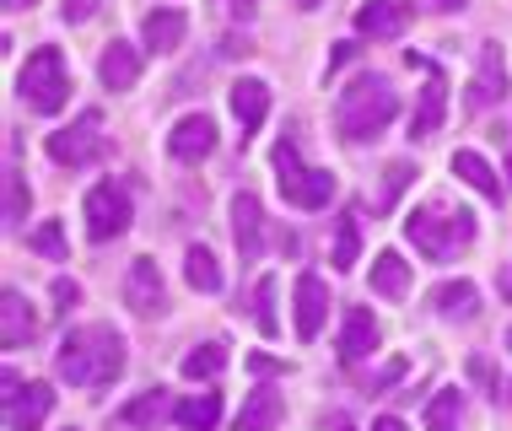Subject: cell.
Listing matches in <instances>:
<instances>
[{
    "mask_svg": "<svg viewBox=\"0 0 512 431\" xmlns=\"http://www.w3.org/2000/svg\"><path fill=\"white\" fill-rule=\"evenodd\" d=\"M507 97V60H502V44H480V65H475V81H469L464 103L475 114H486Z\"/></svg>",
    "mask_w": 512,
    "mask_h": 431,
    "instance_id": "obj_9",
    "label": "cell"
},
{
    "mask_svg": "<svg viewBox=\"0 0 512 431\" xmlns=\"http://www.w3.org/2000/svg\"><path fill=\"white\" fill-rule=\"evenodd\" d=\"M124 308H130L135 318H157L162 308H168V286H162V270L157 259H130V275H124Z\"/></svg>",
    "mask_w": 512,
    "mask_h": 431,
    "instance_id": "obj_8",
    "label": "cell"
},
{
    "mask_svg": "<svg viewBox=\"0 0 512 431\" xmlns=\"http://www.w3.org/2000/svg\"><path fill=\"white\" fill-rule=\"evenodd\" d=\"M184 33H189V17L178 6H162V11H151V17L141 22L146 54H173L178 44H184Z\"/></svg>",
    "mask_w": 512,
    "mask_h": 431,
    "instance_id": "obj_18",
    "label": "cell"
},
{
    "mask_svg": "<svg viewBox=\"0 0 512 431\" xmlns=\"http://www.w3.org/2000/svg\"><path fill=\"white\" fill-rule=\"evenodd\" d=\"M453 173H459L475 194H486V200H502V178L491 173V162L480 157V151H453Z\"/></svg>",
    "mask_w": 512,
    "mask_h": 431,
    "instance_id": "obj_23",
    "label": "cell"
},
{
    "mask_svg": "<svg viewBox=\"0 0 512 431\" xmlns=\"http://www.w3.org/2000/svg\"><path fill=\"white\" fill-rule=\"evenodd\" d=\"M442 11H459V6H469V0H437Z\"/></svg>",
    "mask_w": 512,
    "mask_h": 431,
    "instance_id": "obj_43",
    "label": "cell"
},
{
    "mask_svg": "<svg viewBox=\"0 0 512 431\" xmlns=\"http://www.w3.org/2000/svg\"><path fill=\"white\" fill-rule=\"evenodd\" d=\"M297 6H302V11H313V6H318V0H297Z\"/></svg>",
    "mask_w": 512,
    "mask_h": 431,
    "instance_id": "obj_44",
    "label": "cell"
},
{
    "mask_svg": "<svg viewBox=\"0 0 512 431\" xmlns=\"http://www.w3.org/2000/svg\"><path fill=\"white\" fill-rule=\"evenodd\" d=\"M27 248H33V254H49V259H65V232H60V221H44V227L27 238Z\"/></svg>",
    "mask_w": 512,
    "mask_h": 431,
    "instance_id": "obj_34",
    "label": "cell"
},
{
    "mask_svg": "<svg viewBox=\"0 0 512 431\" xmlns=\"http://www.w3.org/2000/svg\"><path fill=\"white\" fill-rule=\"evenodd\" d=\"M184 281L195 291H205V297L221 291V264H216L211 248H189V254H184Z\"/></svg>",
    "mask_w": 512,
    "mask_h": 431,
    "instance_id": "obj_27",
    "label": "cell"
},
{
    "mask_svg": "<svg viewBox=\"0 0 512 431\" xmlns=\"http://www.w3.org/2000/svg\"><path fill=\"white\" fill-rule=\"evenodd\" d=\"M254 318H259V329H265V335H275V329H281V318H275V275H265V281H259V291H254Z\"/></svg>",
    "mask_w": 512,
    "mask_h": 431,
    "instance_id": "obj_33",
    "label": "cell"
},
{
    "mask_svg": "<svg viewBox=\"0 0 512 431\" xmlns=\"http://www.w3.org/2000/svg\"><path fill=\"white\" fill-rule=\"evenodd\" d=\"M81 216H87V238L92 243H114L130 232V194H124L119 184H98V189H87V205H81Z\"/></svg>",
    "mask_w": 512,
    "mask_h": 431,
    "instance_id": "obj_6",
    "label": "cell"
},
{
    "mask_svg": "<svg viewBox=\"0 0 512 431\" xmlns=\"http://www.w3.org/2000/svg\"><path fill=\"white\" fill-rule=\"evenodd\" d=\"M65 431H71V426H65Z\"/></svg>",
    "mask_w": 512,
    "mask_h": 431,
    "instance_id": "obj_46",
    "label": "cell"
},
{
    "mask_svg": "<svg viewBox=\"0 0 512 431\" xmlns=\"http://www.w3.org/2000/svg\"><path fill=\"white\" fill-rule=\"evenodd\" d=\"M27 6H38V0H6V11H27Z\"/></svg>",
    "mask_w": 512,
    "mask_h": 431,
    "instance_id": "obj_42",
    "label": "cell"
},
{
    "mask_svg": "<svg viewBox=\"0 0 512 431\" xmlns=\"http://www.w3.org/2000/svg\"><path fill=\"white\" fill-rule=\"evenodd\" d=\"M405 238L415 243V254H426L432 264H448L459 248L475 243V216L453 211L448 200H426L421 211L405 216Z\"/></svg>",
    "mask_w": 512,
    "mask_h": 431,
    "instance_id": "obj_2",
    "label": "cell"
},
{
    "mask_svg": "<svg viewBox=\"0 0 512 431\" xmlns=\"http://www.w3.org/2000/svg\"><path fill=\"white\" fill-rule=\"evenodd\" d=\"M98 76L108 92H130L135 81H141V49L114 38V44H103V60H98Z\"/></svg>",
    "mask_w": 512,
    "mask_h": 431,
    "instance_id": "obj_16",
    "label": "cell"
},
{
    "mask_svg": "<svg viewBox=\"0 0 512 431\" xmlns=\"http://www.w3.org/2000/svg\"><path fill=\"white\" fill-rule=\"evenodd\" d=\"M356 254H362V227H356V211H345L340 221H335V270H351L356 264Z\"/></svg>",
    "mask_w": 512,
    "mask_h": 431,
    "instance_id": "obj_29",
    "label": "cell"
},
{
    "mask_svg": "<svg viewBox=\"0 0 512 431\" xmlns=\"http://www.w3.org/2000/svg\"><path fill=\"white\" fill-rule=\"evenodd\" d=\"M507 351H512V335H507Z\"/></svg>",
    "mask_w": 512,
    "mask_h": 431,
    "instance_id": "obj_45",
    "label": "cell"
},
{
    "mask_svg": "<svg viewBox=\"0 0 512 431\" xmlns=\"http://www.w3.org/2000/svg\"><path fill=\"white\" fill-rule=\"evenodd\" d=\"M98 11V0H65V22H87Z\"/></svg>",
    "mask_w": 512,
    "mask_h": 431,
    "instance_id": "obj_37",
    "label": "cell"
},
{
    "mask_svg": "<svg viewBox=\"0 0 512 431\" xmlns=\"http://www.w3.org/2000/svg\"><path fill=\"white\" fill-rule=\"evenodd\" d=\"M221 367H227V351H221V345H195V351L184 356V367H178V372H184L189 383H200V378L211 383Z\"/></svg>",
    "mask_w": 512,
    "mask_h": 431,
    "instance_id": "obj_30",
    "label": "cell"
},
{
    "mask_svg": "<svg viewBox=\"0 0 512 431\" xmlns=\"http://www.w3.org/2000/svg\"><path fill=\"white\" fill-rule=\"evenodd\" d=\"M372 291L389 297V302H399L410 291V264L399 254H378V259H372Z\"/></svg>",
    "mask_w": 512,
    "mask_h": 431,
    "instance_id": "obj_26",
    "label": "cell"
},
{
    "mask_svg": "<svg viewBox=\"0 0 512 431\" xmlns=\"http://www.w3.org/2000/svg\"><path fill=\"white\" fill-rule=\"evenodd\" d=\"M378 351V318H372L367 308H345L340 318V361L345 367H356L362 356Z\"/></svg>",
    "mask_w": 512,
    "mask_h": 431,
    "instance_id": "obj_14",
    "label": "cell"
},
{
    "mask_svg": "<svg viewBox=\"0 0 512 431\" xmlns=\"http://www.w3.org/2000/svg\"><path fill=\"white\" fill-rule=\"evenodd\" d=\"M286 421V399L275 394V388H254V394L243 399L238 421H232V431H275Z\"/></svg>",
    "mask_w": 512,
    "mask_h": 431,
    "instance_id": "obj_19",
    "label": "cell"
},
{
    "mask_svg": "<svg viewBox=\"0 0 512 431\" xmlns=\"http://www.w3.org/2000/svg\"><path fill=\"white\" fill-rule=\"evenodd\" d=\"M459 415H464V394L459 388H442L426 405V431H459Z\"/></svg>",
    "mask_w": 512,
    "mask_h": 431,
    "instance_id": "obj_28",
    "label": "cell"
},
{
    "mask_svg": "<svg viewBox=\"0 0 512 431\" xmlns=\"http://www.w3.org/2000/svg\"><path fill=\"white\" fill-rule=\"evenodd\" d=\"M124 335L108 324H81L54 351V378L71 388H108L124 372Z\"/></svg>",
    "mask_w": 512,
    "mask_h": 431,
    "instance_id": "obj_1",
    "label": "cell"
},
{
    "mask_svg": "<svg viewBox=\"0 0 512 431\" xmlns=\"http://www.w3.org/2000/svg\"><path fill=\"white\" fill-rule=\"evenodd\" d=\"M292 318H297V340H318V329H324V318H329V286L318 281V275H297Z\"/></svg>",
    "mask_w": 512,
    "mask_h": 431,
    "instance_id": "obj_11",
    "label": "cell"
},
{
    "mask_svg": "<svg viewBox=\"0 0 512 431\" xmlns=\"http://www.w3.org/2000/svg\"><path fill=\"white\" fill-rule=\"evenodd\" d=\"M372 431H405V421H399V415H378V421H372Z\"/></svg>",
    "mask_w": 512,
    "mask_h": 431,
    "instance_id": "obj_39",
    "label": "cell"
},
{
    "mask_svg": "<svg viewBox=\"0 0 512 431\" xmlns=\"http://www.w3.org/2000/svg\"><path fill=\"white\" fill-rule=\"evenodd\" d=\"M275 184H281L286 205H297V211H324V205L335 200V173L308 168V162L297 157V141L275 146Z\"/></svg>",
    "mask_w": 512,
    "mask_h": 431,
    "instance_id": "obj_5",
    "label": "cell"
},
{
    "mask_svg": "<svg viewBox=\"0 0 512 431\" xmlns=\"http://www.w3.org/2000/svg\"><path fill=\"white\" fill-rule=\"evenodd\" d=\"M496 286H502V302H512V264L502 270V281H496Z\"/></svg>",
    "mask_w": 512,
    "mask_h": 431,
    "instance_id": "obj_40",
    "label": "cell"
},
{
    "mask_svg": "<svg viewBox=\"0 0 512 431\" xmlns=\"http://www.w3.org/2000/svg\"><path fill=\"white\" fill-rule=\"evenodd\" d=\"M265 114H270V87L259 76H243L238 87H232V119L243 124V141L265 124Z\"/></svg>",
    "mask_w": 512,
    "mask_h": 431,
    "instance_id": "obj_20",
    "label": "cell"
},
{
    "mask_svg": "<svg viewBox=\"0 0 512 431\" xmlns=\"http://www.w3.org/2000/svg\"><path fill=\"white\" fill-rule=\"evenodd\" d=\"M432 308L442 318H475L480 313V291H475V281H442L432 291Z\"/></svg>",
    "mask_w": 512,
    "mask_h": 431,
    "instance_id": "obj_24",
    "label": "cell"
},
{
    "mask_svg": "<svg viewBox=\"0 0 512 431\" xmlns=\"http://www.w3.org/2000/svg\"><path fill=\"white\" fill-rule=\"evenodd\" d=\"M410 178H415V162H389V173H383V194H378V211H389L399 194H405Z\"/></svg>",
    "mask_w": 512,
    "mask_h": 431,
    "instance_id": "obj_32",
    "label": "cell"
},
{
    "mask_svg": "<svg viewBox=\"0 0 512 431\" xmlns=\"http://www.w3.org/2000/svg\"><path fill=\"white\" fill-rule=\"evenodd\" d=\"M173 410H178V405H168V388H146V394H135L130 405L119 410V421H124V426H141V431H157Z\"/></svg>",
    "mask_w": 512,
    "mask_h": 431,
    "instance_id": "obj_22",
    "label": "cell"
},
{
    "mask_svg": "<svg viewBox=\"0 0 512 431\" xmlns=\"http://www.w3.org/2000/svg\"><path fill=\"white\" fill-rule=\"evenodd\" d=\"M173 421L184 426V431H211L221 421V394H189V399H178V410H173Z\"/></svg>",
    "mask_w": 512,
    "mask_h": 431,
    "instance_id": "obj_25",
    "label": "cell"
},
{
    "mask_svg": "<svg viewBox=\"0 0 512 431\" xmlns=\"http://www.w3.org/2000/svg\"><path fill=\"white\" fill-rule=\"evenodd\" d=\"M168 151H173L178 162H200V157H211V151H216V124L205 119V114L178 119V124H173V135H168Z\"/></svg>",
    "mask_w": 512,
    "mask_h": 431,
    "instance_id": "obj_15",
    "label": "cell"
},
{
    "mask_svg": "<svg viewBox=\"0 0 512 431\" xmlns=\"http://www.w3.org/2000/svg\"><path fill=\"white\" fill-rule=\"evenodd\" d=\"M248 367H254L259 378H270V372H281V361H275V356H248Z\"/></svg>",
    "mask_w": 512,
    "mask_h": 431,
    "instance_id": "obj_38",
    "label": "cell"
},
{
    "mask_svg": "<svg viewBox=\"0 0 512 431\" xmlns=\"http://www.w3.org/2000/svg\"><path fill=\"white\" fill-rule=\"evenodd\" d=\"M22 221H27V184L17 168H6V227L22 232Z\"/></svg>",
    "mask_w": 512,
    "mask_h": 431,
    "instance_id": "obj_31",
    "label": "cell"
},
{
    "mask_svg": "<svg viewBox=\"0 0 512 431\" xmlns=\"http://www.w3.org/2000/svg\"><path fill=\"white\" fill-rule=\"evenodd\" d=\"M17 97L33 114H60L71 103V71H65V54L60 49H33L27 65L17 71Z\"/></svg>",
    "mask_w": 512,
    "mask_h": 431,
    "instance_id": "obj_4",
    "label": "cell"
},
{
    "mask_svg": "<svg viewBox=\"0 0 512 431\" xmlns=\"http://www.w3.org/2000/svg\"><path fill=\"white\" fill-rule=\"evenodd\" d=\"M54 410V388L49 383H27L17 399L6 405V431H38Z\"/></svg>",
    "mask_w": 512,
    "mask_h": 431,
    "instance_id": "obj_17",
    "label": "cell"
},
{
    "mask_svg": "<svg viewBox=\"0 0 512 431\" xmlns=\"http://www.w3.org/2000/svg\"><path fill=\"white\" fill-rule=\"evenodd\" d=\"M415 6H405V0H367L362 11H356V33L367 38H399L410 27Z\"/></svg>",
    "mask_w": 512,
    "mask_h": 431,
    "instance_id": "obj_13",
    "label": "cell"
},
{
    "mask_svg": "<svg viewBox=\"0 0 512 431\" xmlns=\"http://www.w3.org/2000/svg\"><path fill=\"white\" fill-rule=\"evenodd\" d=\"M394 114H399V92L383 76H356L351 87L335 97V130H340V141H367V135H378Z\"/></svg>",
    "mask_w": 512,
    "mask_h": 431,
    "instance_id": "obj_3",
    "label": "cell"
},
{
    "mask_svg": "<svg viewBox=\"0 0 512 431\" xmlns=\"http://www.w3.org/2000/svg\"><path fill=\"white\" fill-rule=\"evenodd\" d=\"M33 329H38V318L27 313V297L17 286H6V297H0V345L6 351H17V345L33 340Z\"/></svg>",
    "mask_w": 512,
    "mask_h": 431,
    "instance_id": "obj_21",
    "label": "cell"
},
{
    "mask_svg": "<svg viewBox=\"0 0 512 431\" xmlns=\"http://www.w3.org/2000/svg\"><path fill=\"white\" fill-rule=\"evenodd\" d=\"M232 243H238L243 259H259L265 254V205L259 194H232Z\"/></svg>",
    "mask_w": 512,
    "mask_h": 431,
    "instance_id": "obj_12",
    "label": "cell"
},
{
    "mask_svg": "<svg viewBox=\"0 0 512 431\" xmlns=\"http://www.w3.org/2000/svg\"><path fill=\"white\" fill-rule=\"evenodd\" d=\"M410 65H421V71H426L421 108H415V119H410V135H415V141H426V135H437L442 119H448V76H442L432 60H421V54H410Z\"/></svg>",
    "mask_w": 512,
    "mask_h": 431,
    "instance_id": "obj_10",
    "label": "cell"
},
{
    "mask_svg": "<svg viewBox=\"0 0 512 431\" xmlns=\"http://www.w3.org/2000/svg\"><path fill=\"white\" fill-rule=\"evenodd\" d=\"M469 372H475V378L491 388V399H496V405H507V399H512V383H507V378H496V372H491V361H469Z\"/></svg>",
    "mask_w": 512,
    "mask_h": 431,
    "instance_id": "obj_35",
    "label": "cell"
},
{
    "mask_svg": "<svg viewBox=\"0 0 512 431\" xmlns=\"http://www.w3.org/2000/svg\"><path fill=\"white\" fill-rule=\"evenodd\" d=\"M54 302H60V313H71L76 302H81V286H76V281H65V275H60V281H54Z\"/></svg>",
    "mask_w": 512,
    "mask_h": 431,
    "instance_id": "obj_36",
    "label": "cell"
},
{
    "mask_svg": "<svg viewBox=\"0 0 512 431\" xmlns=\"http://www.w3.org/2000/svg\"><path fill=\"white\" fill-rule=\"evenodd\" d=\"M254 6H259V0H232V11H238V17H248Z\"/></svg>",
    "mask_w": 512,
    "mask_h": 431,
    "instance_id": "obj_41",
    "label": "cell"
},
{
    "mask_svg": "<svg viewBox=\"0 0 512 431\" xmlns=\"http://www.w3.org/2000/svg\"><path fill=\"white\" fill-rule=\"evenodd\" d=\"M44 151L60 168H87V162H98L103 157V114H81L76 124H65V130H54L49 141H44Z\"/></svg>",
    "mask_w": 512,
    "mask_h": 431,
    "instance_id": "obj_7",
    "label": "cell"
}]
</instances>
